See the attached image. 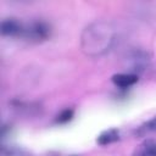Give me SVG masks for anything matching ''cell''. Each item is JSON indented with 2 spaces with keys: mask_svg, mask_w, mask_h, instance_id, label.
<instances>
[{
  "mask_svg": "<svg viewBox=\"0 0 156 156\" xmlns=\"http://www.w3.org/2000/svg\"><path fill=\"white\" fill-rule=\"evenodd\" d=\"M22 35L33 41H41L50 35V28L44 22H34L24 28Z\"/></svg>",
  "mask_w": 156,
  "mask_h": 156,
  "instance_id": "1",
  "label": "cell"
},
{
  "mask_svg": "<svg viewBox=\"0 0 156 156\" xmlns=\"http://www.w3.org/2000/svg\"><path fill=\"white\" fill-rule=\"evenodd\" d=\"M24 30V27L15 18H7L1 22V33L2 35L15 37V35H22Z\"/></svg>",
  "mask_w": 156,
  "mask_h": 156,
  "instance_id": "2",
  "label": "cell"
},
{
  "mask_svg": "<svg viewBox=\"0 0 156 156\" xmlns=\"http://www.w3.org/2000/svg\"><path fill=\"white\" fill-rule=\"evenodd\" d=\"M112 82L118 88L124 89V88H129L134 85L138 82V76L130 74V73H118V74L112 76Z\"/></svg>",
  "mask_w": 156,
  "mask_h": 156,
  "instance_id": "3",
  "label": "cell"
},
{
  "mask_svg": "<svg viewBox=\"0 0 156 156\" xmlns=\"http://www.w3.org/2000/svg\"><path fill=\"white\" fill-rule=\"evenodd\" d=\"M133 156H156V141L154 140L144 141L135 149Z\"/></svg>",
  "mask_w": 156,
  "mask_h": 156,
  "instance_id": "4",
  "label": "cell"
},
{
  "mask_svg": "<svg viewBox=\"0 0 156 156\" xmlns=\"http://www.w3.org/2000/svg\"><path fill=\"white\" fill-rule=\"evenodd\" d=\"M119 139V132L116 128H111L107 130H104L96 139L99 145H108Z\"/></svg>",
  "mask_w": 156,
  "mask_h": 156,
  "instance_id": "5",
  "label": "cell"
},
{
  "mask_svg": "<svg viewBox=\"0 0 156 156\" xmlns=\"http://www.w3.org/2000/svg\"><path fill=\"white\" fill-rule=\"evenodd\" d=\"M154 130H156V117L151 118L150 121H147L146 123L140 126L136 130V135H145V134L154 132Z\"/></svg>",
  "mask_w": 156,
  "mask_h": 156,
  "instance_id": "6",
  "label": "cell"
},
{
  "mask_svg": "<svg viewBox=\"0 0 156 156\" xmlns=\"http://www.w3.org/2000/svg\"><path fill=\"white\" fill-rule=\"evenodd\" d=\"M73 110L71 108H67V110H63L56 118V123H60V124H65L67 122H69L72 118H73Z\"/></svg>",
  "mask_w": 156,
  "mask_h": 156,
  "instance_id": "7",
  "label": "cell"
}]
</instances>
